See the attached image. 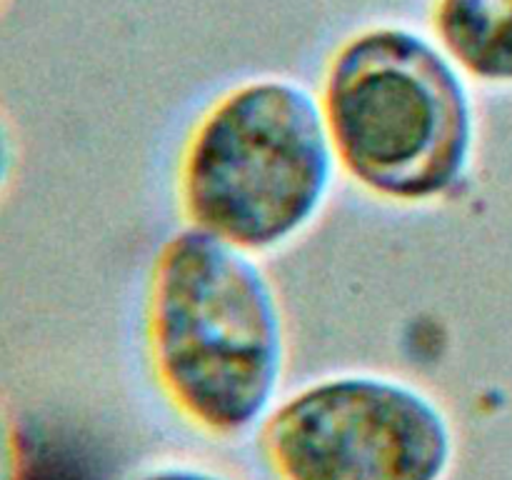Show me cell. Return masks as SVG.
Listing matches in <instances>:
<instances>
[{
  "label": "cell",
  "mask_w": 512,
  "mask_h": 480,
  "mask_svg": "<svg viewBox=\"0 0 512 480\" xmlns=\"http://www.w3.org/2000/svg\"><path fill=\"white\" fill-rule=\"evenodd\" d=\"M430 25L470 78L512 83V0H433Z\"/></svg>",
  "instance_id": "5b68a950"
},
{
  "label": "cell",
  "mask_w": 512,
  "mask_h": 480,
  "mask_svg": "<svg viewBox=\"0 0 512 480\" xmlns=\"http://www.w3.org/2000/svg\"><path fill=\"white\" fill-rule=\"evenodd\" d=\"M3 5H5V0H0V10H3Z\"/></svg>",
  "instance_id": "9c48e42d"
},
{
  "label": "cell",
  "mask_w": 512,
  "mask_h": 480,
  "mask_svg": "<svg viewBox=\"0 0 512 480\" xmlns=\"http://www.w3.org/2000/svg\"><path fill=\"white\" fill-rule=\"evenodd\" d=\"M333 140L320 98L288 78L220 95L188 135L178 198L188 225L268 253L313 225L333 190Z\"/></svg>",
  "instance_id": "3957f363"
},
{
  "label": "cell",
  "mask_w": 512,
  "mask_h": 480,
  "mask_svg": "<svg viewBox=\"0 0 512 480\" xmlns=\"http://www.w3.org/2000/svg\"><path fill=\"white\" fill-rule=\"evenodd\" d=\"M123 480H235L220 470L208 465L190 463V460H160V463L145 465L135 473L125 475Z\"/></svg>",
  "instance_id": "8992f818"
},
{
  "label": "cell",
  "mask_w": 512,
  "mask_h": 480,
  "mask_svg": "<svg viewBox=\"0 0 512 480\" xmlns=\"http://www.w3.org/2000/svg\"><path fill=\"white\" fill-rule=\"evenodd\" d=\"M260 453L278 480H448L455 430L418 385L333 375L275 403Z\"/></svg>",
  "instance_id": "277c9868"
},
{
  "label": "cell",
  "mask_w": 512,
  "mask_h": 480,
  "mask_svg": "<svg viewBox=\"0 0 512 480\" xmlns=\"http://www.w3.org/2000/svg\"><path fill=\"white\" fill-rule=\"evenodd\" d=\"M20 460H23V445L15 438L5 415L0 413V480H20Z\"/></svg>",
  "instance_id": "52a82bcc"
},
{
  "label": "cell",
  "mask_w": 512,
  "mask_h": 480,
  "mask_svg": "<svg viewBox=\"0 0 512 480\" xmlns=\"http://www.w3.org/2000/svg\"><path fill=\"white\" fill-rule=\"evenodd\" d=\"M320 108L338 165L378 198L433 203L468 173L473 100L438 40L400 25L358 30L325 65Z\"/></svg>",
  "instance_id": "7a4b0ae2"
},
{
  "label": "cell",
  "mask_w": 512,
  "mask_h": 480,
  "mask_svg": "<svg viewBox=\"0 0 512 480\" xmlns=\"http://www.w3.org/2000/svg\"><path fill=\"white\" fill-rule=\"evenodd\" d=\"M13 163H15L13 135H10L5 120L0 118V195H3L5 185H8L10 173H13Z\"/></svg>",
  "instance_id": "ba28073f"
},
{
  "label": "cell",
  "mask_w": 512,
  "mask_h": 480,
  "mask_svg": "<svg viewBox=\"0 0 512 480\" xmlns=\"http://www.w3.org/2000/svg\"><path fill=\"white\" fill-rule=\"evenodd\" d=\"M145 345L175 413L213 438H238L275 408L285 373L278 293L253 253L200 230H175L153 260Z\"/></svg>",
  "instance_id": "6da1fadb"
}]
</instances>
